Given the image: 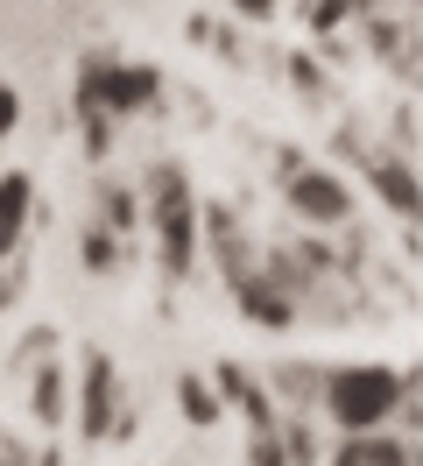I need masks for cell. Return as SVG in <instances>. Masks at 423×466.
Returning <instances> with one entry per match:
<instances>
[{"mask_svg": "<svg viewBox=\"0 0 423 466\" xmlns=\"http://www.w3.org/2000/svg\"><path fill=\"white\" fill-rule=\"evenodd\" d=\"M395 396H402V368H388V360L325 368V381H317V410L332 417V431H381Z\"/></svg>", "mask_w": 423, "mask_h": 466, "instance_id": "1", "label": "cell"}, {"mask_svg": "<svg viewBox=\"0 0 423 466\" xmlns=\"http://www.w3.org/2000/svg\"><path fill=\"white\" fill-rule=\"evenodd\" d=\"M148 227H156L163 276H191V262H197V198H191V177L176 170V163L148 170Z\"/></svg>", "mask_w": 423, "mask_h": 466, "instance_id": "2", "label": "cell"}, {"mask_svg": "<svg viewBox=\"0 0 423 466\" xmlns=\"http://www.w3.org/2000/svg\"><path fill=\"white\" fill-rule=\"evenodd\" d=\"M163 99V78L148 64H120V57H85L78 71V106H99V114H148Z\"/></svg>", "mask_w": 423, "mask_h": 466, "instance_id": "3", "label": "cell"}, {"mask_svg": "<svg viewBox=\"0 0 423 466\" xmlns=\"http://www.w3.org/2000/svg\"><path fill=\"white\" fill-rule=\"evenodd\" d=\"M276 184H282V205H289L304 227H346V219H353V184H346L338 170H310V163H289Z\"/></svg>", "mask_w": 423, "mask_h": 466, "instance_id": "4", "label": "cell"}, {"mask_svg": "<svg viewBox=\"0 0 423 466\" xmlns=\"http://www.w3.org/2000/svg\"><path fill=\"white\" fill-rule=\"evenodd\" d=\"M367 163V184H374V198H381V212L388 219H402V227H417V156H402V148H374V156H360Z\"/></svg>", "mask_w": 423, "mask_h": 466, "instance_id": "5", "label": "cell"}, {"mask_svg": "<svg viewBox=\"0 0 423 466\" xmlns=\"http://www.w3.org/2000/svg\"><path fill=\"white\" fill-rule=\"evenodd\" d=\"M113 424H120V375H113L106 353H92L78 375V438H92V445H106Z\"/></svg>", "mask_w": 423, "mask_h": 466, "instance_id": "6", "label": "cell"}, {"mask_svg": "<svg viewBox=\"0 0 423 466\" xmlns=\"http://www.w3.org/2000/svg\"><path fill=\"white\" fill-rule=\"evenodd\" d=\"M226 290H233V304H240V311H247L261 332H289V325H297V304L282 297V283L268 276V262H254L247 276H233Z\"/></svg>", "mask_w": 423, "mask_h": 466, "instance_id": "7", "label": "cell"}, {"mask_svg": "<svg viewBox=\"0 0 423 466\" xmlns=\"http://www.w3.org/2000/svg\"><path fill=\"white\" fill-rule=\"evenodd\" d=\"M332 466H417V438H374V431H346Z\"/></svg>", "mask_w": 423, "mask_h": 466, "instance_id": "8", "label": "cell"}, {"mask_svg": "<svg viewBox=\"0 0 423 466\" xmlns=\"http://www.w3.org/2000/svg\"><path fill=\"white\" fill-rule=\"evenodd\" d=\"M28 212H35V184L22 170H0V255H15L28 233Z\"/></svg>", "mask_w": 423, "mask_h": 466, "instance_id": "9", "label": "cell"}, {"mask_svg": "<svg viewBox=\"0 0 423 466\" xmlns=\"http://www.w3.org/2000/svg\"><path fill=\"white\" fill-rule=\"evenodd\" d=\"M317 381H325V368H304V360H282V368H268V396L276 403H317Z\"/></svg>", "mask_w": 423, "mask_h": 466, "instance_id": "10", "label": "cell"}, {"mask_svg": "<svg viewBox=\"0 0 423 466\" xmlns=\"http://www.w3.org/2000/svg\"><path fill=\"white\" fill-rule=\"evenodd\" d=\"M176 410L191 417L197 431H212V424H219V417H226L219 389H212V381H205V375H176Z\"/></svg>", "mask_w": 423, "mask_h": 466, "instance_id": "11", "label": "cell"}, {"mask_svg": "<svg viewBox=\"0 0 423 466\" xmlns=\"http://www.w3.org/2000/svg\"><path fill=\"white\" fill-rule=\"evenodd\" d=\"M28 410L43 417V424H64V368H35V389H28Z\"/></svg>", "mask_w": 423, "mask_h": 466, "instance_id": "12", "label": "cell"}, {"mask_svg": "<svg viewBox=\"0 0 423 466\" xmlns=\"http://www.w3.org/2000/svg\"><path fill=\"white\" fill-rule=\"evenodd\" d=\"M85 268H92V276H113V268H120V233H113L106 219L85 227Z\"/></svg>", "mask_w": 423, "mask_h": 466, "instance_id": "13", "label": "cell"}, {"mask_svg": "<svg viewBox=\"0 0 423 466\" xmlns=\"http://www.w3.org/2000/svg\"><path fill=\"white\" fill-rule=\"evenodd\" d=\"M276 438H282V460L289 466H317L325 460V438L310 431V424H276Z\"/></svg>", "mask_w": 423, "mask_h": 466, "instance_id": "14", "label": "cell"}, {"mask_svg": "<svg viewBox=\"0 0 423 466\" xmlns=\"http://www.w3.org/2000/svg\"><path fill=\"white\" fill-rule=\"evenodd\" d=\"M99 212H106V227H113V233H127V227L141 219V198L127 191V184H106V191H99Z\"/></svg>", "mask_w": 423, "mask_h": 466, "instance_id": "15", "label": "cell"}, {"mask_svg": "<svg viewBox=\"0 0 423 466\" xmlns=\"http://www.w3.org/2000/svg\"><path fill=\"white\" fill-rule=\"evenodd\" d=\"M289 78H297V92H304L310 106H332V86L317 78V64H310V57H297V64H289Z\"/></svg>", "mask_w": 423, "mask_h": 466, "instance_id": "16", "label": "cell"}, {"mask_svg": "<svg viewBox=\"0 0 423 466\" xmlns=\"http://www.w3.org/2000/svg\"><path fill=\"white\" fill-rule=\"evenodd\" d=\"M247 466H289V460H282V438L276 431H254L247 438Z\"/></svg>", "mask_w": 423, "mask_h": 466, "instance_id": "17", "label": "cell"}, {"mask_svg": "<svg viewBox=\"0 0 423 466\" xmlns=\"http://www.w3.org/2000/svg\"><path fill=\"white\" fill-rule=\"evenodd\" d=\"M15 120H22V99H15V86L0 78V142H7V127H15Z\"/></svg>", "mask_w": 423, "mask_h": 466, "instance_id": "18", "label": "cell"}, {"mask_svg": "<svg viewBox=\"0 0 423 466\" xmlns=\"http://www.w3.org/2000/svg\"><path fill=\"white\" fill-rule=\"evenodd\" d=\"M15 290H22V276H15V268H7V255H0V311L15 304Z\"/></svg>", "mask_w": 423, "mask_h": 466, "instance_id": "19", "label": "cell"}, {"mask_svg": "<svg viewBox=\"0 0 423 466\" xmlns=\"http://www.w3.org/2000/svg\"><path fill=\"white\" fill-rule=\"evenodd\" d=\"M233 7H240V15H247V22H268V15H276L282 0H233Z\"/></svg>", "mask_w": 423, "mask_h": 466, "instance_id": "20", "label": "cell"}, {"mask_svg": "<svg viewBox=\"0 0 423 466\" xmlns=\"http://www.w3.org/2000/svg\"><path fill=\"white\" fill-rule=\"evenodd\" d=\"M0 466H28V452H22V445H15L7 431H0Z\"/></svg>", "mask_w": 423, "mask_h": 466, "instance_id": "21", "label": "cell"}]
</instances>
